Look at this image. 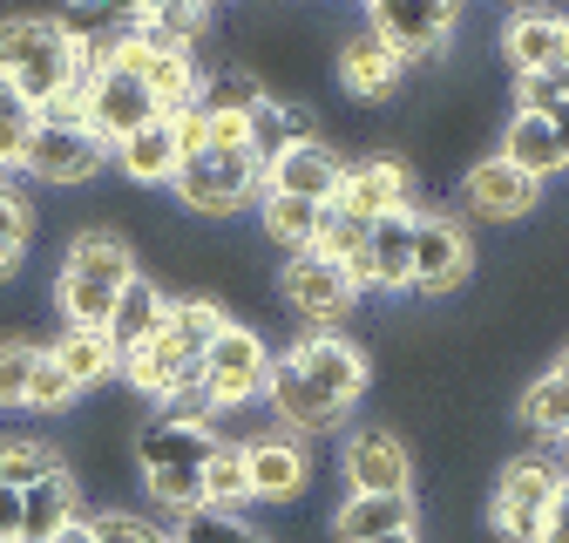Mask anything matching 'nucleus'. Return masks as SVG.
Masks as SVG:
<instances>
[{"instance_id":"nucleus-18","label":"nucleus","mask_w":569,"mask_h":543,"mask_svg":"<svg viewBox=\"0 0 569 543\" xmlns=\"http://www.w3.org/2000/svg\"><path fill=\"white\" fill-rule=\"evenodd\" d=\"M536 197H542V184L522 177L509 157H481V164L468 170V204H475L481 218H529Z\"/></svg>"},{"instance_id":"nucleus-44","label":"nucleus","mask_w":569,"mask_h":543,"mask_svg":"<svg viewBox=\"0 0 569 543\" xmlns=\"http://www.w3.org/2000/svg\"><path fill=\"white\" fill-rule=\"evenodd\" d=\"M536 543H569V483H562V496L549 503V516H542V536Z\"/></svg>"},{"instance_id":"nucleus-36","label":"nucleus","mask_w":569,"mask_h":543,"mask_svg":"<svg viewBox=\"0 0 569 543\" xmlns=\"http://www.w3.org/2000/svg\"><path fill=\"white\" fill-rule=\"evenodd\" d=\"M264 102V89H258V76H218V82H203V102L197 109H210V116H251Z\"/></svg>"},{"instance_id":"nucleus-12","label":"nucleus","mask_w":569,"mask_h":543,"mask_svg":"<svg viewBox=\"0 0 569 543\" xmlns=\"http://www.w3.org/2000/svg\"><path fill=\"white\" fill-rule=\"evenodd\" d=\"M292 367H299L326 401H339V407H352V401L367 394V354L352 347V339L312 333V339H299V347H292Z\"/></svg>"},{"instance_id":"nucleus-25","label":"nucleus","mask_w":569,"mask_h":543,"mask_svg":"<svg viewBox=\"0 0 569 543\" xmlns=\"http://www.w3.org/2000/svg\"><path fill=\"white\" fill-rule=\"evenodd\" d=\"M116 164H122V177H129V184H177V170H183L177 129H170V122H150V129H136L129 144L116 150Z\"/></svg>"},{"instance_id":"nucleus-9","label":"nucleus","mask_w":569,"mask_h":543,"mask_svg":"<svg viewBox=\"0 0 569 543\" xmlns=\"http://www.w3.org/2000/svg\"><path fill=\"white\" fill-rule=\"evenodd\" d=\"M339 190H346V164L319 144V136H306V144H292L278 164H264V197H299V204L332 211Z\"/></svg>"},{"instance_id":"nucleus-4","label":"nucleus","mask_w":569,"mask_h":543,"mask_svg":"<svg viewBox=\"0 0 569 543\" xmlns=\"http://www.w3.org/2000/svg\"><path fill=\"white\" fill-rule=\"evenodd\" d=\"M556 496H562L556 462L522 455V462H509V468H502V483H495L488 516H495V530H502L509 543H536V536H542V516H549V503H556Z\"/></svg>"},{"instance_id":"nucleus-41","label":"nucleus","mask_w":569,"mask_h":543,"mask_svg":"<svg viewBox=\"0 0 569 543\" xmlns=\"http://www.w3.org/2000/svg\"><path fill=\"white\" fill-rule=\"evenodd\" d=\"M96 543H170V536L129 510H109V516H96Z\"/></svg>"},{"instance_id":"nucleus-31","label":"nucleus","mask_w":569,"mask_h":543,"mask_svg":"<svg viewBox=\"0 0 569 543\" xmlns=\"http://www.w3.org/2000/svg\"><path fill=\"white\" fill-rule=\"evenodd\" d=\"M224 326H231V319H224L218 299H170V339H177L190 361H203L210 347H218Z\"/></svg>"},{"instance_id":"nucleus-16","label":"nucleus","mask_w":569,"mask_h":543,"mask_svg":"<svg viewBox=\"0 0 569 543\" xmlns=\"http://www.w3.org/2000/svg\"><path fill=\"white\" fill-rule=\"evenodd\" d=\"M210 455H218V435L197 428V422H150L136 435V468L142 475H183V468H203Z\"/></svg>"},{"instance_id":"nucleus-7","label":"nucleus","mask_w":569,"mask_h":543,"mask_svg":"<svg viewBox=\"0 0 569 543\" xmlns=\"http://www.w3.org/2000/svg\"><path fill=\"white\" fill-rule=\"evenodd\" d=\"M461 8H448V0H380L373 8V34L400 55V61H427L441 55L448 34H455Z\"/></svg>"},{"instance_id":"nucleus-40","label":"nucleus","mask_w":569,"mask_h":543,"mask_svg":"<svg viewBox=\"0 0 569 543\" xmlns=\"http://www.w3.org/2000/svg\"><path fill=\"white\" fill-rule=\"evenodd\" d=\"M522 116H556L562 102H569V76H556V68H549V76H522Z\"/></svg>"},{"instance_id":"nucleus-35","label":"nucleus","mask_w":569,"mask_h":543,"mask_svg":"<svg viewBox=\"0 0 569 543\" xmlns=\"http://www.w3.org/2000/svg\"><path fill=\"white\" fill-rule=\"evenodd\" d=\"M28 245H34V211H28V197L0 190V279H14V265L28 258Z\"/></svg>"},{"instance_id":"nucleus-47","label":"nucleus","mask_w":569,"mask_h":543,"mask_svg":"<svg viewBox=\"0 0 569 543\" xmlns=\"http://www.w3.org/2000/svg\"><path fill=\"white\" fill-rule=\"evenodd\" d=\"M549 122H556V136H562V157H569V102H562V109H556Z\"/></svg>"},{"instance_id":"nucleus-34","label":"nucleus","mask_w":569,"mask_h":543,"mask_svg":"<svg viewBox=\"0 0 569 543\" xmlns=\"http://www.w3.org/2000/svg\"><path fill=\"white\" fill-rule=\"evenodd\" d=\"M522 422L549 442H569V381L562 374H542L529 394H522Z\"/></svg>"},{"instance_id":"nucleus-29","label":"nucleus","mask_w":569,"mask_h":543,"mask_svg":"<svg viewBox=\"0 0 569 543\" xmlns=\"http://www.w3.org/2000/svg\"><path fill=\"white\" fill-rule=\"evenodd\" d=\"M306 122H312L306 109H284V102H271V96H264V102L251 109V157H258V170H264V164H278L292 144H306V136H312Z\"/></svg>"},{"instance_id":"nucleus-5","label":"nucleus","mask_w":569,"mask_h":543,"mask_svg":"<svg viewBox=\"0 0 569 543\" xmlns=\"http://www.w3.org/2000/svg\"><path fill=\"white\" fill-rule=\"evenodd\" d=\"M264 381H271L264 333H251V326L231 319V326L218 333V347L203 354V394H210V407H244V401L264 394Z\"/></svg>"},{"instance_id":"nucleus-20","label":"nucleus","mask_w":569,"mask_h":543,"mask_svg":"<svg viewBox=\"0 0 569 543\" xmlns=\"http://www.w3.org/2000/svg\"><path fill=\"white\" fill-rule=\"evenodd\" d=\"M413 225H420V211H393V218L373 225V238H367L373 293H407L413 286Z\"/></svg>"},{"instance_id":"nucleus-15","label":"nucleus","mask_w":569,"mask_h":543,"mask_svg":"<svg viewBox=\"0 0 569 543\" xmlns=\"http://www.w3.org/2000/svg\"><path fill=\"white\" fill-rule=\"evenodd\" d=\"M468 265H475V251H468V231H461L455 218H420V225H413V286H420V293L461 286Z\"/></svg>"},{"instance_id":"nucleus-1","label":"nucleus","mask_w":569,"mask_h":543,"mask_svg":"<svg viewBox=\"0 0 569 543\" xmlns=\"http://www.w3.org/2000/svg\"><path fill=\"white\" fill-rule=\"evenodd\" d=\"M102 76V41H76L61 21L14 14L0 21V82H8L28 109H54L68 89H89Z\"/></svg>"},{"instance_id":"nucleus-39","label":"nucleus","mask_w":569,"mask_h":543,"mask_svg":"<svg viewBox=\"0 0 569 543\" xmlns=\"http://www.w3.org/2000/svg\"><path fill=\"white\" fill-rule=\"evenodd\" d=\"M170 543H264V536H258V530H244L238 516H218V510H197V516H183V530H177Z\"/></svg>"},{"instance_id":"nucleus-46","label":"nucleus","mask_w":569,"mask_h":543,"mask_svg":"<svg viewBox=\"0 0 569 543\" xmlns=\"http://www.w3.org/2000/svg\"><path fill=\"white\" fill-rule=\"evenodd\" d=\"M54 543H96V523H89V516H76V523H68Z\"/></svg>"},{"instance_id":"nucleus-17","label":"nucleus","mask_w":569,"mask_h":543,"mask_svg":"<svg viewBox=\"0 0 569 543\" xmlns=\"http://www.w3.org/2000/svg\"><path fill=\"white\" fill-rule=\"evenodd\" d=\"M244 462H251V496L258 503H292L312 475L299 435H258V442H244Z\"/></svg>"},{"instance_id":"nucleus-50","label":"nucleus","mask_w":569,"mask_h":543,"mask_svg":"<svg viewBox=\"0 0 569 543\" xmlns=\"http://www.w3.org/2000/svg\"><path fill=\"white\" fill-rule=\"evenodd\" d=\"M556 374H562V381H569V361H562V367H556Z\"/></svg>"},{"instance_id":"nucleus-22","label":"nucleus","mask_w":569,"mask_h":543,"mask_svg":"<svg viewBox=\"0 0 569 543\" xmlns=\"http://www.w3.org/2000/svg\"><path fill=\"white\" fill-rule=\"evenodd\" d=\"M48 361L76 381V394L82 387H96V381H109V374H122V361H116V347H109V333H96V326H61L54 339H48Z\"/></svg>"},{"instance_id":"nucleus-27","label":"nucleus","mask_w":569,"mask_h":543,"mask_svg":"<svg viewBox=\"0 0 569 543\" xmlns=\"http://www.w3.org/2000/svg\"><path fill=\"white\" fill-rule=\"evenodd\" d=\"M556 48H562V21L556 14H516L502 28V55L516 76H549L556 68Z\"/></svg>"},{"instance_id":"nucleus-19","label":"nucleus","mask_w":569,"mask_h":543,"mask_svg":"<svg viewBox=\"0 0 569 543\" xmlns=\"http://www.w3.org/2000/svg\"><path fill=\"white\" fill-rule=\"evenodd\" d=\"M163 319H170V299L150 286V279H136V286H122V299H116V313H109V347H116V361H129V354H142L150 339L163 333Z\"/></svg>"},{"instance_id":"nucleus-43","label":"nucleus","mask_w":569,"mask_h":543,"mask_svg":"<svg viewBox=\"0 0 569 543\" xmlns=\"http://www.w3.org/2000/svg\"><path fill=\"white\" fill-rule=\"evenodd\" d=\"M170 129H177V150H183V164H190V157H210V116H203V109H183V116H170Z\"/></svg>"},{"instance_id":"nucleus-6","label":"nucleus","mask_w":569,"mask_h":543,"mask_svg":"<svg viewBox=\"0 0 569 543\" xmlns=\"http://www.w3.org/2000/svg\"><path fill=\"white\" fill-rule=\"evenodd\" d=\"M150 122H163V109H157V96L142 89L129 68H102V76L89 82V109H82V129L96 136L102 150H122L136 129H150Z\"/></svg>"},{"instance_id":"nucleus-38","label":"nucleus","mask_w":569,"mask_h":543,"mask_svg":"<svg viewBox=\"0 0 569 543\" xmlns=\"http://www.w3.org/2000/svg\"><path fill=\"white\" fill-rule=\"evenodd\" d=\"M68 401H76V381H68V374L48 361V347H41L34 374H28V407H34V415H61Z\"/></svg>"},{"instance_id":"nucleus-48","label":"nucleus","mask_w":569,"mask_h":543,"mask_svg":"<svg viewBox=\"0 0 569 543\" xmlns=\"http://www.w3.org/2000/svg\"><path fill=\"white\" fill-rule=\"evenodd\" d=\"M556 76H569V21H562V48H556Z\"/></svg>"},{"instance_id":"nucleus-45","label":"nucleus","mask_w":569,"mask_h":543,"mask_svg":"<svg viewBox=\"0 0 569 543\" xmlns=\"http://www.w3.org/2000/svg\"><path fill=\"white\" fill-rule=\"evenodd\" d=\"M0 543H21V490H0Z\"/></svg>"},{"instance_id":"nucleus-26","label":"nucleus","mask_w":569,"mask_h":543,"mask_svg":"<svg viewBox=\"0 0 569 543\" xmlns=\"http://www.w3.org/2000/svg\"><path fill=\"white\" fill-rule=\"evenodd\" d=\"M502 157H509L522 177H536V184H542V177H556V170L569 164V157H562L556 122H549V116H522V109H516V122H509V136H502Z\"/></svg>"},{"instance_id":"nucleus-11","label":"nucleus","mask_w":569,"mask_h":543,"mask_svg":"<svg viewBox=\"0 0 569 543\" xmlns=\"http://www.w3.org/2000/svg\"><path fill=\"white\" fill-rule=\"evenodd\" d=\"M332 211L360 218V225H380L393 211H413V204H407V164L400 157H360V164H346V190H339Z\"/></svg>"},{"instance_id":"nucleus-23","label":"nucleus","mask_w":569,"mask_h":543,"mask_svg":"<svg viewBox=\"0 0 569 543\" xmlns=\"http://www.w3.org/2000/svg\"><path fill=\"white\" fill-rule=\"evenodd\" d=\"M82 490H76V475H48V483H34V490H21V543H54L68 523H76L82 510Z\"/></svg>"},{"instance_id":"nucleus-3","label":"nucleus","mask_w":569,"mask_h":543,"mask_svg":"<svg viewBox=\"0 0 569 543\" xmlns=\"http://www.w3.org/2000/svg\"><path fill=\"white\" fill-rule=\"evenodd\" d=\"M170 190L190 204V211H203V218H231V211H244V204L264 190V170H258L251 150H238V157L210 150V157H190Z\"/></svg>"},{"instance_id":"nucleus-49","label":"nucleus","mask_w":569,"mask_h":543,"mask_svg":"<svg viewBox=\"0 0 569 543\" xmlns=\"http://www.w3.org/2000/svg\"><path fill=\"white\" fill-rule=\"evenodd\" d=\"M380 543H420V530H400V536H380Z\"/></svg>"},{"instance_id":"nucleus-33","label":"nucleus","mask_w":569,"mask_h":543,"mask_svg":"<svg viewBox=\"0 0 569 543\" xmlns=\"http://www.w3.org/2000/svg\"><path fill=\"white\" fill-rule=\"evenodd\" d=\"M34 129H41V109H28L8 82H0V170H28Z\"/></svg>"},{"instance_id":"nucleus-28","label":"nucleus","mask_w":569,"mask_h":543,"mask_svg":"<svg viewBox=\"0 0 569 543\" xmlns=\"http://www.w3.org/2000/svg\"><path fill=\"white\" fill-rule=\"evenodd\" d=\"M238 503H258L251 496V462H244V442H218V455L203 462V510L231 516Z\"/></svg>"},{"instance_id":"nucleus-42","label":"nucleus","mask_w":569,"mask_h":543,"mask_svg":"<svg viewBox=\"0 0 569 543\" xmlns=\"http://www.w3.org/2000/svg\"><path fill=\"white\" fill-rule=\"evenodd\" d=\"M203 116H210V109H203ZM210 150H218V157L251 150V116H210Z\"/></svg>"},{"instance_id":"nucleus-30","label":"nucleus","mask_w":569,"mask_h":543,"mask_svg":"<svg viewBox=\"0 0 569 543\" xmlns=\"http://www.w3.org/2000/svg\"><path fill=\"white\" fill-rule=\"evenodd\" d=\"M258 211H264V231H271L278 245H292V258L312 251L319 231H326V218H332V211H319V204H299V197H264Z\"/></svg>"},{"instance_id":"nucleus-37","label":"nucleus","mask_w":569,"mask_h":543,"mask_svg":"<svg viewBox=\"0 0 569 543\" xmlns=\"http://www.w3.org/2000/svg\"><path fill=\"white\" fill-rule=\"evenodd\" d=\"M34 361H41V347H28V339H0V407H28Z\"/></svg>"},{"instance_id":"nucleus-8","label":"nucleus","mask_w":569,"mask_h":543,"mask_svg":"<svg viewBox=\"0 0 569 543\" xmlns=\"http://www.w3.org/2000/svg\"><path fill=\"white\" fill-rule=\"evenodd\" d=\"M278 293H284V306H292L299 319H312V326H332V319H346L352 313V279L332 265V258H319V251H299L292 265L278 272Z\"/></svg>"},{"instance_id":"nucleus-24","label":"nucleus","mask_w":569,"mask_h":543,"mask_svg":"<svg viewBox=\"0 0 569 543\" xmlns=\"http://www.w3.org/2000/svg\"><path fill=\"white\" fill-rule=\"evenodd\" d=\"M400 530H413V496H346L339 516H332L339 543H380V536H400Z\"/></svg>"},{"instance_id":"nucleus-14","label":"nucleus","mask_w":569,"mask_h":543,"mask_svg":"<svg viewBox=\"0 0 569 543\" xmlns=\"http://www.w3.org/2000/svg\"><path fill=\"white\" fill-rule=\"evenodd\" d=\"M102 170V144L82 122H41L34 129V150H28V177L48 184H89Z\"/></svg>"},{"instance_id":"nucleus-2","label":"nucleus","mask_w":569,"mask_h":543,"mask_svg":"<svg viewBox=\"0 0 569 543\" xmlns=\"http://www.w3.org/2000/svg\"><path fill=\"white\" fill-rule=\"evenodd\" d=\"M122 286H136V251L116 238V231H82L61 258V279H54V299H61V319L68 326H109Z\"/></svg>"},{"instance_id":"nucleus-13","label":"nucleus","mask_w":569,"mask_h":543,"mask_svg":"<svg viewBox=\"0 0 569 543\" xmlns=\"http://www.w3.org/2000/svg\"><path fill=\"white\" fill-rule=\"evenodd\" d=\"M264 401H271V415L284 422V435H326V428H339V422H346V407H339V401H326V394L292 367V354L271 361Z\"/></svg>"},{"instance_id":"nucleus-32","label":"nucleus","mask_w":569,"mask_h":543,"mask_svg":"<svg viewBox=\"0 0 569 543\" xmlns=\"http://www.w3.org/2000/svg\"><path fill=\"white\" fill-rule=\"evenodd\" d=\"M48 475H61V455L34 435H8L0 442V490H34L48 483Z\"/></svg>"},{"instance_id":"nucleus-21","label":"nucleus","mask_w":569,"mask_h":543,"mask_svg":"<svg viewBox=\"0 0 569 543\" xmlns=\"http://www.w3.org/2000/svg\"><path fill=\"white\" fill-rule=\"evenodd\" d=\"M400 76H407V61H400L373 28H367V34H352V41L339 48V82H346L352 96H393Z\"/></svg>"},{"instance_id":"nucleus-10","label":"nucleus","mask_w":569,"mask_h":543,"mask_svg":"<svg viewBox=\"0 0 569 543\" xmlns=\"http://www.w3.org/2000/svg\"><path fill=\"white\" fill-rule=\"evenodd\" d=\"M339 462H346L352 496H407V483H413V462H407L400 435H387V428H352Z\"/></svg>"}]
</instances>
